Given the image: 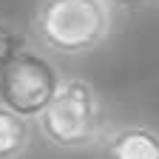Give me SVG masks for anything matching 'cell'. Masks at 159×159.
<instances>
[{"mask_svg": "<svg viewBox=\"0 0 159 159\" xmlns=\"http://www.w3.org/2000/svg\"><path fill=\"white\" fill-rule=\"evenodd\" d=\"M114 11L105 0H40L31 17L37 46L54 57H85L105 46Z\"/></svg>", "mask_w": 159, "mask_h": 159, "instance_id": "1", "label": "cell"}, {"mask_svg": "<svg viewBox=\"0 0 159 159\" xmlns=\"http://www.w3.org/2000/svg\"><path fill=\"white\" fill-rule=\"evenodd\" d=\"M34 125L57 151H88L108 131V114L99 91L85 77H63Z\"/></svg>", "mask_w": 159, "mask_h": 159, "instance_id": "2", "label": "cell"}, {"mask_svg": "<svg viewBox=\"0 0 159 159\" xmlns=\"http://www.w3.org/2000/svg\"><path fill=\"white\" fill-rule=\"evenodd\" d=\"M60 80L63 74L51 60L26 46L0 71V105L34 122L40 111L51 102Z\"/></svg>", "mask_w": 159, "mask_h": 159, "instance_id": "3", "label": "cell"}, {"mask_svg": "<svg viewBox=\"0 0 159 159\" xmlns=\"http://www.w3.org/2000/svg\"><path fill=\"white\" fill-rule=\"evenodd\" d=\"M102 159H159V131L145 122L108 125L97 142Z\"/></svg>", "mask_w": 159, "mask_h": 159, "instance_id": "4", "label": "cell"}, {"mask_svg": "<svg viewBox=\"0 0 159 159\" xmlns=\"http://www.w3.org/2000/svg\"><path fill=\"white\" fill-rule=\"evenodd\" d=\"M31 145V119L0 105V159H23Z\"/></svg>", "mask_w": 159, "mask_h": 159, "instance_id": "5", "label": "cell"}, {"mask_svg": "<svg viewBox=\"0 0 159 159\" xmlns=\"http://www.w3.org/2000/svg\"><path fill=\"white\" fill-rule=\"evenodd\" d=\"M29 43H26V37L20 34L14 26H9V23H0V71H3L11 60L23 51Z\"/></svg>", "mask_w": 159, "mask_h": 159, "instance_id": "6", "label": "cell"}, {"mask_svg": "<svg viewBox=\"0 0 159 159\" xmlns=\"http://www.w3.org/2000/svg\"><path fill=\"white\" fill-rule=\"evenodd\" d=\"M105 3L111 6V11H122V14H131V11H136L139 6H142L145 0H105Z\"/></svg>", "mask_w": 159, "mask_h": 159, "instance_id": "7", "label": "cell"}, {"mask_svg": "<svg viewBox=\"0 0 159 159\" xmlns=\"http://www.w3.org/2000/svg\"><path fill=\"white\" fill-rule=\"evenodd\" d=\"M156 3H159V0H156Z\"/></svg>", "mask_w": 159, "mask_h": 159, "instance_id": "8", "label": "cell"}]
</instances>
